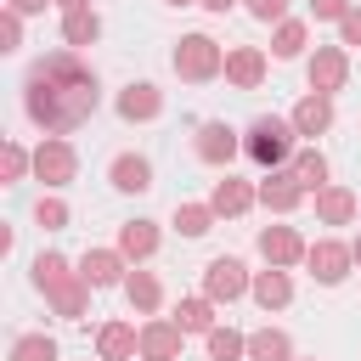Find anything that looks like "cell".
Listing matches in <instances>:
<instances>
[{
	"label": "cell",
	"mask_w": 361,
	"mask_h": 361,
	"mask_svg": "<svg viewBox=\"0 0 361 361\" xmlns=\"http://www.w3.org/2000/svg\"><path fill=\"white\" fill-rule=\"evenodd\" d=\"M305 39H310V28H305L299 17H282V23H276V34H271V56H282V62H288V56H299V51H305Z\"/></svg>",
	"instance_id": "83f0119b"
},
{
	"label": "cell",
	"mask_w": 361,
	"mask_h": 361,
	"mask_svg": "<svg viewBox=\"0 0 361 361\" xmlns=\"http://www.w3.org/2000/svg\"><path fill=\"white\" fill-rule=\"evenodd\" d=\"M350 254H355V265H361V237H355V243H350Z\"/></svg>",
	"instance_id": "60d3db41"
},
{
	"label": "cell",
	"mask_w": 361,
	"mask_h": 361,
	"mask_svg": "<svg viewBox=\"0 0 361 361\" xmlns=\"http://www.w3.org/2000/svg\"><path fill=\"white\" fill-rule=\"evenodd\" d=\"M288 169L299 175V186H305V192H322V186H327V158H322L316 147H310V152H299Z\"/></svg>",
	"instance_id": "f546056e"
},
{
	"label": "cell",
	"mask_w": 361,
	"mask_h": 361,
	"mask_svg": "<svg viewBox=\"0 0 361 361\" xmlns=\"http://www.w3.org/2000/svg\"><path fill=\"white\" fill-rule=\"evenodd\" d=\"M214 220H220L214 203H175V231H180V237H203Z\"/></svg>",
	"instance_id": "f1b7e54d"
},
{
	"label": "cell",
	"mask_w": 361,
	"mask_h": 361,
	"mask_svg": "<svg viewBox=\"0 0 361 361\" xmlns=\"http://www.w3.org/2000/svg\"><path fill=\"white\" fill-rule=\"evenodd\" d=\"M107 180H113L118 192H147V186H152V164H147L141 152H118V158L107 164Z\"/></svg>",
	"instance_id": "7402d4cb"
},
{
	"label": "cell",
	"mask_w": 361,
	"mask_h": 361,
	"mask_svg": "<svg viewBox=\"0 0 361 361\" xmlns=\"http://www.w3.org/2000/svg\"><path fill=\"white\" fill-rule=\"evenodd\" d=\"M305 265H310V276H316L322 288H338V282L350 276L355 254H350V243H338V237H316V243L305 248Z\"/></svg>",
	"instance_id": "8992f818"
},
{
	"label": "cell",
	"mask_w": 361,
	"mask_h": 361,
	"mask_svg": "<svg viewBox=\"0 0 361 361\" xmlns=\"http://www.w3.org/2000/svg\"><path fill=\"white\" fill-rule=\"evenodd\" d=\"M34 220H39L45 231H62V226H68V203H62V197H39V203H34Z\"/></svg>",
	"instance_id": "d6a6232c"
},
{
	"label": "cell",
	"mask_w": 361,
	"mask_h": 361,
	"mask_svg": "<svg viewBox=\"0 0 361 361\" xmlns=\"http://www.w3.org/2000/svg\"><path fill=\"white\" fill-rule=\"evenodd\" d=\"M197 6H203V11H231L237 0H197Z\"/></svg>",
	"instance_id": "f35d334b"
},
{
	"label": "cell",
	"mask_w": 361,
	"mask_h": 361,
	"mask_svg": "<svg viewBox=\"0 0 361 361\" xmlns=\"http://www.w3.org/2000/svg\"><path fill=\"white\" fill-rule=\"evenodd\" d=\"M248 288H254V276H248V265H243V259L220 254V259H209V265H203V293H209L214 305H231V299H243Z\"/></svg>",
	"instance_id": "52a82bcc"
},
{
	"label": "cell",
	"mask_w": 361,
	"mask_h": 361,
	"mask_svg": "<svg viewBox=\"0 0 361 361\" xmlns=\"http://www.w3.org/2000/svg\"><path fill=\"white\" fill-rule=\"evenodd\" d=\"M192 152L203 158V164H214V169H226L237 152H243V135L226 124V118H203L197 124V141H192Z\"/></svg>",
	"instance_id": "9c48e42d"
},
{
	"label": "cell",
	"mask_w": 361,
	"mask_h": 361,
	"mask_svg": "<svg viewBox=\"0 0 361 361\" xmlns=\"http://www.w3.org/2000/svg\"><path fill=\"white\" fill-rule=\"evenodd\" d=\"M158 113H164V90H158V85L135 79V85L118 90V118H124V124H147V118H158Z\"/></svg>",
	"instance_id": "8fae6325"
},
{
	"label": "cell",
	"mask_w": 361,
	"mask_h": 361,
	"mask_svg": "<svg viewBox=\"0 0 361 361\" xmlns=\"http://www.w3.org/2000/svg\"><path fill=\"white\" fill-rule=\"evenodd\" d=\"M203 344H209V361H237V355H248V333H237V327H209Z\"/></svg>",
	"instance_id": "4316f807"
},
{
	"label": "cell",
	"mask_w": 361,
	"mask_h": 361,
	"mask_svg": "<svg viewBox=\"0 0 361 361\" xmlns=\"http://www.w3.org/2000/svg\"><path fill=\"white\" fill-rule=\"evenodd\" d=\"M186 327L175 316H147L141 322V361H180Z\"/></svg>",
	"instance_id": "30bf717a"
},
{
	"label": "cell",
	"mask_w": 361,
	"mask_h": 361,
	"mask_svg": "<svg viewBox=\"0 0 361 361\" xmlns=\"http://www.w3.org/2000/svg\"><path fill=\"white\" fill-rule=\"evenodd\" d=\"M293 118H276V113H259L248 130H243V152L259 164V169H282L293 158Z\"/></svg>",
	"instance_id": "3957f363"
},
{
	"label": "cell",
	"mask_w": 361,
	"mask_h": 361,
	"mask_svg": "<svg viewBox=\"0 0 361 361\" xmlns=\"http://www.w3.org/2000/svg\"><path fill=\"white\" fill-rule=\"evenodd\" d=\"M259 79H265V51H259V45H231V51H226V85L259 90Z\"/></svg>",
	"instance_id": "9a60e30c"
},
{
	"label": "cell",
	"mask_w": 361,
	"mask_h": 361,
	"mask_svg": "<svg viewBox=\"0 0 361 361\" xmlns=\"http://www.w3.org/2000/svg\"><path fill=\"white\" fill-rule=\"evenodd\" d=\"M118 254H124L130 265L152 259V254H158V226H152V220H124V226H118Z\"/></svg>",
	"instance_id": "ac0fdd59"
},
{
	"label": "cell",
	"mask_w": 361,
	"mask_h": 361,
	"mask_svg": "<svg viewBox=\"0 0 361 361\" xmlns=\"http://www.w3.org/2000/svg\"><path fill=\"white\" fill-rule=\"evenodd\" d=\"M338 45H361V6L344 11V23H338Z\"/></svg>",
	"instance_id": "8d00e7d4"
},
{
	"label": "cell",
	"mask_w": 361,
	"mask_h": 361,
	"mask_svg": "<svg viewBox=\"0 0 361 361\" xmlns=\"http://www.w3.org/2000/svg\"><path fill=\"white\" fill-rule=\"evenodd\" d=\"M248 361H293V338L282 327H254L248 333Z\"/></svg>",
	"instance_id": "d4e9b609"
},
{
	"label": "cell",
	"mask_w": 361,
	"mask_h": 361,
	"mask_svg": "<svg viewBox=\"0 0 361 361\" xmlns=\"http://www.w3.org/2000/svg\"><path fill=\"white\" fill-rule=\"evenodd\" d=\"M34 288L51 299L56 316H85V305H90V282L79 271H68L62 254H39L34 259Z\"/></svg>",
	"instance_id": "7a4b0ae2"
},
{
	"label": "cell",
	"mask_w": 361,
	"mask_h": 361,
	"mask_svg": "<svg viewBox=\"0 0 361 361\" xmlns=\"http://www.w3.org/2000/svg\"><path fill=\"white\" fill-rule=\"evenodd\" d=\"M248 17H259V23H282V17H288V0H248Z\"/></svg>",
	"instance_id": "d590c367"
},
{
	"label": "cell",
	"mask_w": 361,
	"mask_h": 361,
	"mask_svg": "<svg viewBox=\"0 0 361 361\" xmlns=\"http://www.w3.org/2000/svg\"><path fill=\"white\" fill-rule=\"evenodd\" d=\"M62 39H68V51L96 45V39H102V17H96V6H73V11H62Z\"/></svg>",
	"instance_id": "ffe728a7"
},
{
	"label": "cell",
	"mask_w": 361,
	"mask_h": 361,
	"mask_svg": "<svg viewBox=\"0 0 361 361\" xmlns=\"http://www.w3.org/2000/svg\"><path fill=\"white\" fill-rule=\"evenodd\" d=\"M124 299H130V310L152 316V310L164 305V282H158L152 271H130V276H124Z\"/></svg>",
	"instance_id": "cb8c5ba5"
},
{
	"label": "cell",
	"mask_w": 361,
	"mask_h": 361,
	"mask_svg": "<svg viewBox=\"0 0 361 361\" xmlns=\"http://www.w3.org/2000/svg\"><path fill=\"white\" fill-rule=\"evenodd\" d=\"M169 68H175L186 85H209V79L226 73V51H220V39H209V34H186V39H175Z\"/></svg>",
	"instance_id": "277c9868"
},
{
	"label": "cell",
	"mask_w": 361,
	"mask_h": 361,
	"mask_svg": "<svg viewBox=\"0 0 361 361\" xmlns=\"http://www.w3.org/2000/svg\"><path fill=\"white\" fill-rule=\"evenodd\" d=\"M124 271H130V259L118 248H85V259H79V276L90 288H113V282H124Z\"/></svg>",
	"instance_id": "2e32d148"
},
{
	"label": "cell",
	"mask_w": 361,
	"mask_h": 361,
	"mask_svg": "<svg viewBox=\"0 0 361 361\" xmlns=\"http://www.w3.org/2000/svg\"><path fill=\"white\" fill-rule=\"evenodd\" d=\"M175 322H180L186 333H209V327H214V299H209V293L180 299V305H175Z\"/></svg>",
	"instance_id": "484cf974"
},
{
	"label": "cell",
	"mask_w": 361,
	"mask_h": 361,
	"mask_svg": "<svg viewBox=\"0 0 361 361\" xmlns=\"http://www.w3.org/2000/svg\"><path fill=\"white\" fill-rule=\"evenodd\" d=\"M248 293H254L259 310H282V305L293 299V282H288L282 265H265V271H254V288H248Z\"/></svg>",
	"instance_id": "d6986e66"
},
{
	"label": "cell",
	"mask_w": 361,
	"mask_h": 361,
	"mask_svg": "<svg viewBox=\"0 0 361 361\" xmlns=\"http://www.w3.org/2000/svg\"><path fill=\"white\" fill-rule=\"evenodd\" d=\"M209 203H214V214L237 220V214H248V209L259 203V186H248V180H237V175H226V180H214Z\"/></svg>",
	"instance_id": "e0dca14e"
},
{
	"label": "cell",
	"mask_w": 361,
	"mask_h": 361,
	"mask_svg": "<svg viewBox=\"0 0 361 361\" xmlns=\"http://www.w3.org/2000/svg\"><path fill=\"white\" fill-rule=\"evenodd\" d=\"M288 118H293V130H299V135H322V130H333V96L310 90V96H305Z\"/></svg>",
	"instance_id": "44dd1931"
},
{
	"label": "cell",
	"mask_w": 361,
	"mask_h": 361,
	"mask_svg": "<svg viewBox=\"0 0 361 361\" xmlns=\"http://www.w3.org/2000/svg\"><path fill=\"white\" fill-rule=\"evenodd\" d=\"M310 361H316V355H310Z\"/></svg>",
	"instance_id": "7bdbcfd3"
},
{
	"label": "cell",
	"mask_w": 361,
	"mask_h": 361,
	"mask_svg": "<svg viewBox=\"0 0 361 361\" xmlns=\"http://www.w3.org/2000/svg\"><path fill=\"white\" fill-rule=\"evenodd\" d=\"M73 175H79V152H73L62 135H45V141L34 147V180H45V186L56 192V186H68Z\"/></svg>",
	"instance_id": "5b68a950"
},
{
	"label": "cell",
	"mask_w": 361,
	"mask_h": 361,
	"mask_svg": "<svg viewBox=\"0 0 361 361\" xmlns=\"http://www.w3.org/2000/svg\"><path fill=\"white\" fill-rule=\"evenodd\" d=\"M0 39H6V51H17V45H23V11H11V6H6V17H0Z\"/></svg>",
	"instance_id": "836d02e7"
},
{
	"label": "cell",
	"mask_w": 361,
	"mask_h": 361,
	"mask_svg": "<svg viewBox=\"0 0 361 361\" xmlns=\"http://www.w3.org/2000/svg\"><path fill=\"white\" fill-rule=\"evenodd\" d=\"M305 248H310V243H305L293 226H265V231H259V254H265V265H282V271H288V265L305 259Z\"/></svg>",
	"instance_id": "4fadbf2b"
},
{
	"label": "cell",
	"mask_w": 361,
	"mask_h": 361,
	"mask_svg": "<svg viewBox=\"0 0 361 361\" xmlns=\"http://www.w3.org/2000/svg\"><path fill=\"white\" fill-rule=\"evenodd\" d=\"M6 6H11V11H23V17H28V11H45V6H56V0H6Z\"/></svg>",
	"instance_id": "74e56055"
},
{
	"label": "cell",
	"mask_w": 361,
	"mask_h": 361,
	"mask_svg": "<svg viewBox=\"0 0 361 361\" xmlns=\"http://www.w3.org/2000/svg\"><path fill=\"white\" fill-rule=\"evenodd\" d=\"M259 203H265L271 214H288V209H299V203H305V186H299V175H293V169H265V180H259Z\"/></svg>",
	"instance_id": "7c38bea8"
},
{
	"label": "cell",
	"mask_w": 361,
	"mask_h": 361,
	"mask_svg": "<svg viewBox=\"0 0 361 361\" xmlns=\"http://www.w3.org/2000/svg\"><path fill=\"white\" fill-rule=\"evenodd\" d=\"M28 169H34V152H28L23 141H6V152H0V175H6L11 186H17V180H23Z\"/></svg>",
	"instance_id": "1f68e13d"
},
{
	"label": "cell",
	"mask_w": 361,
	"mask_h": 361,
	"mask_svg": "<svg viewBox=\"0 0 361 361\" xmlns=\"http://www.w3.org/2000/svg\"><path fill=\"white\" fill-rule=\"evenodd\" d=\"M344 11H350V0H310L316 23H344Z\"/></svg>",
	"instance_id": "e575fe53"
},
{
	"label": "cell",
	"mask_w": 361,
	"mask_h": 361,
	"mask_svg": "<svg viewBox=\"0 0 361 361\" xmlns=\"http://www.w3.org/2000/svg\"><path fill=\"white\" fill-rule=\"evenodd\" d=\"M164 6H197V0H164Z\"/></svg>",
	"instance_id": "b9f144b4"
},
{
	"label": "cell",
	"mask_w": 361,
	"mask_h": 361,
	"mask_svg": "<svg viewBox=\"0 0 361 361\" xmlns=\"http://www.w3.org/2000/svg\"><path fill=\"white\" fill-rule=\"evenodd\" d=\"M305 73H310V90L338 96V90H344V79H350V51H344V45H316V51H310V62H305Z\"/></svg>",
	"instance_id": "ba28073f"
},
{
	"label": "cell",
	"mask_w": 361,
	"mask_h": 361,
	"mask_svg": "<svg viewBox=\"0 0 361 361\" xmlns=\"http://www.w3.org/2000/svg\"><path fill=\"white\" fill-rule=\"evenodd\" d=\"M11 361H56V338L23 333V338H11Z\"/></svg>",
	"instance_id": "4dcf8cb0"
},
{
	"label": "cell",
	"mask_w": 361,
	"mask_h": 361,
	"mask_svg": "<svg viewBox=\"0 0 361 361\" xmlns=\"http://www.w3.org/2000/svg\"><path fill=\"white\" fill-rule=\"evenodd\" d=\"M56 6H62V11H73V6H90V0H56Z\"/></svg>",
	"instance_id": "ab89813d"
},
{
	"label": "cell",
	"mask_w": 361,
	"mask_h": 361,
	"mask_svg": "<svg viewBox=\"0 0 361 361\" xmlns=\"http://www.w3.org/2000/svg\"><path fill=\"white\" fill-rule=\"evenodd\" d=\"M96 355H102V361H130V355H141V327H135V322H102V327H96Z\"/></svg>",
	"instance_id": "5bb4252c"
},
{
	"label": "cell",
	"mask_w": 361,
	"mask_h": 361,
	"mask_svg": "<svg viewBox=\"0 0 361 361\" xmlns=\"http://www.w3.org/2000/svg\"><path fill=\"white\" fill-rule=\"evenodd\" d=\"M316 220L322 226H350L355 220V192L350 186H322L316 192Z\"/></svg>",
	"instance_id": "603a6c76"
},
{
	"label": "cell",
	"mask_w": 361,
	"mask_h": 361,
	"mask_svg": "<svg viewBox=\"0 0 361 361\" xmlns=\"http://www.w3.org/2000/svg\"><path fill=\"white\" fill-rule=\"evenodd\" d=\"M96 102H102V96H96V73L79 68L73 51H56V56L34 62L28 90H23V107H28V118H34L45 135L79 130V124L96 113Z\"/></svg>",
	"instance_id": "6da1fadb"
}]
</instances>
